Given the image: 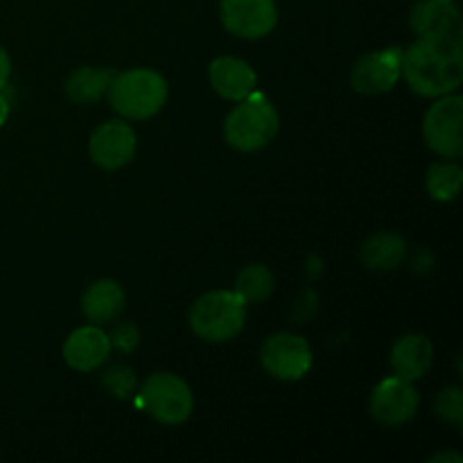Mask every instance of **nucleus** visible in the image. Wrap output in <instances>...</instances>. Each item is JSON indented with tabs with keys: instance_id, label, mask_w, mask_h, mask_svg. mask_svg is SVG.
Segmentation results:
<instances>
[{
	"instance_id": "24",
	"label": "nucleus",
	"mask_w": 463,
	"mask_h": 463,
	"mask_svg": "<svg viewBox=\"0 0 463 463\" xmlns=\"http://www.w3.org/2000/svg\"><path fill=\"white\" fill-rule=\"evenodd\" d=\"M9 75H12V61H9V54L5 52V48L0 45V90L7 86Z\"/></svg>"
},
{
	"instance_id": "8",
	"label": "nucleus",
	"mask_w": 463,
	"mask_h": 463,
	"mask_svg": "<svg viewBox=\"0 0 463 463\" xmlns=\"http://www.w3.org/2000/svg\"><path fill=\"white\" fill-rule=\"evenodd\" d=\"M220 18L240 39H262L279 23V9L274 0H222Z\"/></svg>"
},
{
	"instance_id": "15",
	"label": "nucleus",
	"mask_w": 463,
	"mask_h": 463,
	"mask_svg": "<svg viewBox=\"0 0 463 463\" xmlns=\"http://www.w3.org/2000/svg\"><path fill=\"white\" fill-rule=\"evenodd\" d=\"M432 357L434 351L430 339L420 333H410L402 335L393 344L389 362H392V369L396 371V375L414 383V380L423 378L428 373L430 366H432Z\"/></svg>"
},
{
	"instance_id": "16",
	"label": "nucleus",
	"mask_w": 463,
	"mask_h": 463,
	"mask_svg": "<svg viewBox=\"0 0 463 463\" xmlns=\"http://www.w3.org/2000/svg\"><path fill=\"white\" fill-rule=\"evenodd\" d=\"M125 310V292L111 279L95 280L81 297V312L90 324H109Z\"/></svg>"
},
{
	"instance_id": "14",
	"label": "nucleus",
	"mask_w": 463,
	"mask_h": 463,
	"mask_svg": "<svg viewBox=\"0 0 463 463\" xmlns=\"http://www.w3.org/2000/svg\"><path fill=\"white\" fill-rule=\"evenodd\" d=\"M208 77H211V86L217 90V95H222L224 99H233V102L251 95L258 86L256 71L244 59L229 57V54L213 59Z\"/></svg>"
},
{
	"instance_id": "23",
	"label": "nucleus",
	"mask_w": 463,
	"mask_h": 463,
	"mask_svg": "<svg viewBox=\"0 0 463 463\" xmlns=\"http://www.w3.org/2000/svg\"><path fill=\"white\" fill-rule=\"evenodd\" d=\"M136 342H138V333L134 330V326H120L111 339V344L120 346L122 351H131Z\"/></svg>"
},
{
	"instance_id": "2",
	"label": "nucleus",
	"mask_w": 463,
	"mask_h": 463,
	"mask_svg": "<svg viewBox=\"0 0 463 463\" xmlns=\"http://www.w3.org/2000/svg\"><path fill=\"white\" fill-rule=\"evenodd\" d=\"M107 90L113 111L129 120H147L167 102L165 80L149 68H134L113 75Z\"/></svg>"
},
{
	"instance_id": "20",
	"label": "nucleus",
	"mask_w": 463,
	"mask_h": 463,
	"mask_svg": "<svg viewBox=\"0 0 463 463\" xmlns=\"http://www.w3.org/2000/svg\"><path fill=\"white\" fill-rule=\"evenodd\" d=\"M428 193L437 202H452L459 194L463 184V170L457 163H434L428 170Z\"/></svg>"
},
{
	"instance_id": "7",
	"label": "nucleus",
	"mask_w": 463,
	"mask_h": 463,
	"mask_svg": "<svg viewBox=\"0 0 463 463\" xmlns=\"http://www.w3.org/2000/svg\"><path fill=\"white\" fill-rule=\"evenodd\" d=\"M260 364L271 378L294 383L306 378L312 366V351L307 342L292 333H276L262 344Z\"/></svg>"
},
{
	"instance_id": "10",
	"label": "nucleus",
	"mask_w": 463,
	"mask_h": 463,
	"mask_svg": "<svg viewBox=\"0 0 463 463\" xmlns=\"http://www.w3.org/2000/svg\"><path fill=\"white\" fill-rule=\"evenodd\" d=\"M419 392L411 387L410 380L401 378V375H393V378H384L373 389L369 411L380 425L396 428V425H402L410 419H414L416 410H419Z\"/></svg>"
},
{
	"instance_id": "1",
	"label": "nucleus",
	"mask_w": 463,
	"mask_h": 463,
	"mask_svg": "<svg viewBox=\"0 0 463 463\" xmlns=\"http://www.w3.org/2000/svg\"><path fill=\"white\" fill-rule=\"evenodd\" d=\"M401 75L423 98L455 93L463 81V45L419 39L402 50Z\"/></svg>"
},
{
	"instance_id": "5",
	"label": "nucleus",
	"mask_w": 463,
	"mask_h": 463,
	"mask_svg": "<svg viewBox=\"0 0 463 463\" xmlns=\"http://www.w3.org/2000/svg\"><path fill=\"white\" fill-rule=\"evenodd\" d=\"M138 402L152 419L165 425L185 423L194 407L193 392L185 380L175 373L149 375L140 389Z\"/></svg>"
},
{
	"instance_id": "6",
	"label": "nucleus",
	"mask_w": 463,
	"mask_h": 463,
	"mask_svg": "<svg viewBox=\"0 0 463 463\" xmlns=\"http://www.w3.org/2000/svg\"><path fill=\"white\" fill-rule=\"evenodd\" d=\"M463 98L448 93L441 95L428 109L423 120V138L432 152L446 158H459L463 154Z\"/></svg>"
},
{
	"instance_id": "17",
	"label": "nucleus",
	"mask_w": 463,
	"mask_h": 463,
	"mask_svg": "<svg viewBox=\"0 0 463 463\" xmlns=\"http://www.w3.org/2000/svg\"><path fill=\"white\" fill-rule=\"evenodd\" d=\"M407 256V242L396 233H378L371 235L362 244V262L369 269L392 271L402 265Z\"/></svg>"
},
{
	"instance_id": "4",
	"label": "nucleus",
	"mask_w": 463,
	"mask_h": 463,
	"mask_svg": "<svg viewBox=\"0 0 463 463\" xmlns=\"http://www.w3.org/2000/svg\"><path fill=\"white\" fill-rule=\"evenodd\" d=\"M188 321L193 333L203 342H229L247 324V303L231 289H215L194 301Z\"/></svg>"
},
{
	"instance_id": "18",
	"label": "nucleus",
	"mask_w": 463,
	"mask_h": 463,
	"mask_svg": "<svg viewBox=\"0 0 463 463\" xmlns=\"http://www.w3.org/2000/svg\"><path fill=\"white\" fill-rule=\"evenodd\" d=\"M113 80V71H98V68L81 66L68 77L66 95L77 104L98 102Z\"/></svg>"
},
{
	"instance_id": "12",
	"label": "nucleus",
	"mask_w": 463,
	"mask_h": 463,
	"mask_svg": "<svg viewBox=\"0 0 463 463\" xmlns=\"http://www.w3.org/2000/svg\"><path fill=\"white\" fill-rule=\"evenodd\" d=\"M89 152L102 170H120L136 154V131L122 120L104 122L90 136Z\"/></svg>"
},
{
	"instance_id": "13",
	"label": "nucleus",
	"mask_w": 463,
	"mask_h": 463,
	"mask_svg": "<svg viewBox=\"0 0 463 463\" xmlns=\"http://www.w3.org/2000/svg\"><path fill=\"white\" fill-rule=\"evenodd\" d=\"M111 353V337L98 326H84L71 333L63 344V360L71 369L89 373L102 366Z\"/></svg>"
},
{
	"instance_id": "19",
	"label": "nucleus",
	"mask_w": 463,
	"mask_h": 463,
	"mask_svg": "<svg viewBox=\"0 0 463 463\" xmlns=\"http://www.w3.org/2000/svg\"><path fill=\"white\" fill-rule=\"evenodd\" d=\"M233 292L244 303H262L274 292V276L265 265H249L238 274Z\"/></svg>"
},
{
	"instance_id": "21",
	"label": "nucleus",
	"mask_w": 463,
	"mask_h": 463,
	"mask_svg": "<svg viewBox=\"0 0 463 463\" xmlns=\"http://www.w3.org/2000/svg\"><path fill=\"white\" fill-rule=\"evenodd\" d=\"M434 411H437V416H441L443 420H448V423L461 428V423H463L461 389L459 387L443 389V392L437 396V401H434Z\"/></svg>"
},
{
	"instance_id": "9",
	"label": "nucleus",
	"mask_w": 463,
	"mask_h": 463,
	"mask_svg": "<svg viewBox=\"0 0 463 463\" xmlns=\"http://www.w3.org/2000/svg\"><path fill=\"white\" fill-rule=\"evenodd\" d=\"M410 23L419 39L463 45V21L457 0H420L411 9Z\"/></svg>"
},
{
	"instance_id": "3",
	"label": "nucleus",
	"mask_w": 463,
	"mask_h": 463,
	"mask_svg": "<svg viewBox=\"0 0 463 463\" xmlns=\"http://www.w3.org/2000/svg\"><path fill=\"white\" fill-rule=\"evenodd\" d=\"M279 125V111L274 104L253 90L226 116L224 138L238 152H258L276 138Z\"/></svg>"
},
{
	"instance_id": "22",
	"label": "nucleus",
	"mask_w": 463,
	"mask_h": 463,
	"mask_svg": "<svg viewBox=\"0 0 463 463\" xmlns=\"http://www.w3.org/2000/svg\"><path fill=\"white\" fill-rule=\"evenodd\" d=\"M104 384L109 387V392H113L116 396L125 398L127 393L134 389L136 378H134V373L127 369V366H113V369L104 375Z\"/></svg>"
},
{
	"instance_id": "11",
	"label": "nucleus",
	"mask_w": 463,
	"mask_h": 463,
	"mask_svg": "<svg viewBox=\"0 0 463 463\" xmlns=\"http://www.w3.org/2000/svg\"><path fill=\"white\" fill-rule=\"evenodd\" d=\"M401 61L402 50L396 45L364 54L353 66L351 86L362 95L387 93L401 80Z\"/></svg>"
},
{
	"instance_id": "25",
	"label": "nucleus",
	"mask_w": 463,
	"mask_h": 463,
	"mask_svg": "<svg viewBox=\"0 0 463 463\" xmlns=\"http://www.w3.org/2000/svg\"><path fill=\"white\" fill-rule=\"evenodd\" d=\"M7 116H9V102H7V98H5V95L0 93V127L5 125Z\"/></svg>"
}]
</instances>
